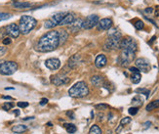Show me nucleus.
Returning <instances> with one entry per match:
<instances>
[{
	"instance_id": "f257e3e1",
	"label": "nucleus",
	"mask_w": 159,
	"mask_h": 134,
	"mask_svg": "<svg viewBox=\"0 0 159 134\" xmlns=\"http://www.w3.org/2000/svg\"><path fill=\"white\" fill-rule=\"evenodd\" d=\"M60 46V38H59V31L52 29L48 31L39 38L35 49L38 52L46 53L56 50Z\"/></svg>"
},
{
	"instance_id": "f03ea898",
	"label": "nucleus",
	"mask_w": 159,
	"mask_h": 134,
	"mask_svg": "<svg viewBox=\"0 0 159 134\" xmlns=\"http://www.w3.org/2000/svg\"><path fill=\"white\" fill-rule=\"evenodd\" d=\"M109 38L104 43V49L107 51L119 49L122 34L116 28H109Z\"/></svg>"
},
{
	"instance_id": "7ed1b4c3",
	"label": "nucleus",
	"mask_w": 159,
	"mask_h": 134,
	"mask_svg": "<svg viewBox=\"0 0 159 134\" xmlns=\"http://www.w3.org/2000/svg\"><path fill=\"white\" fill-rule=\"evenodd\" d=\"M37 21L31 16L24 15L21 16L19 22V28H20L21 33L28 34L30 31L36 26Z\"/></svg>"
},
{
	"instance_id": "20e7f679",
	"label": "nucleus",
	"mask_w": 159,
	"mask_h": 134,
	"mask_svg": "<svg viewBox=\"0 0 159 134\" xmlns=\"http://www.w3.org/2000/svg\"><path fill=\"white\" fill-rule=\"evenodd\" d=\"M68 94L74 98H83L89 94V88L85 81H78L69 88Z\"/></svg>"
},
{
	"instance_id": "39448f33",
	"label": "nucleus",
	"mask_w": 159,
	"mask_h": 134,
	"mask_svg": "<svg viewBox=\"0 0 159 134\" xmlns=\"http://www.w3.org/2000/svg\"><path fill=\"white\" fill-rule=\"evenodd\" d=\"M136 52L129 49H122L119 57H118V64L121 67H128L134 61Z\"/></svg>"
},
{
	"instance_id": "423d86ee",
	"label": "nucleus",
	"mask_w": 159,
	"mask_h": 134,
	"mask_svg": "<svg viewBox=\"0 0 159 134\" xmlns=\"http://www.w3.org/2000/svg\"><path fill=\"white\" fill-rule=\"evenodd\" d=\"M18 71V65L13 61L0 62V74L3 76H12Z\"/></svg>"
},
{
	"instance_id": "0eeeda50",
	"label": "nucleus",
	"mask_w": 159,
	"mask_h": 134,
	"mask_svg": "<svg viewBox=\"0 0 159 134\" xmlns=\"http://www.w3.org/2000/svg\"><path fill=\"white\" fill-rule=\"evenodd\" d=\"M119 48L120 49H129L136 52L138 49V44H137L136 40L132 37H125V38H121Z\"/></svg>"
},
{
	"instance_id": "6e6552de",
	"label": "nucleus",
	"mask_w": 159,
	"mask_h": 134,
	"mask_svg": "<svg viewBox=\"0 0 159 134\" xmlns=\"http://www.w3.org/2000/svg\"><path fill=\"white\" fill-rule=\"evenodd\" d=\"M100 19L99 16L97 15H90L87 16L84 20H83V24H82V28L83 29H91L98 25Z\"/></svg>"
},
{
	"instance_id": "1a4fd4ad",
	"label": "nucleus",
	"mask_w": 159,
	"mask_h": 134,
	"mask_svg": "<svg viewBox=\"0 0 159 134\" xmlns=\"http://www.w3.org/2000/svg\"><path fill=\"white\" fill-rule=\"evenodd\" d=\"M135 65H136V68L139 69L140 72L149 73V72L150 71V64H149V61L147 60V59H144V58L137 59L136 62H135Z\"/></svg>"
},
{
	"instance_id": "9d476101",
	"label": "nucleus",
	"mask_w": 159,
	"mask_h": 134,
	"mask_svg": "<svg viewBox=\"0 0 159 134\" xmlns=\"http://www.w3.org/2000/svg\"><path fill=\"white\" fill-rule=\"evenodd\" d=\"M5 33L10 37H12V38H18L21 31L18 25H16V24H10V25L5 26Z\"/></svg>"
},
{
	"instance_id": "9b49d317",
	"label": "nucleus",
	"mask_w": 159,
	"mask_h": 134,
	"mask_svg": "<svg viewBox=\"0 0 159 134\" xmlns=\"http://www.w3.org/2000/svg\"><path fill=\"white\" fill-rule=\"evenodd\" d=\"M69 79L68 77L66 76H64L63 74H56V76H51V82L56 85V86H61V85H64V84H67L69 82Z\"/></svg>"
},
{
	"instance_id": "f8f14e48",
	"label": "nucleus",
	"mask_w": 159,
	"mask_h": 134,
	"mask_svg": "<svg viewBox=\"0 0 159 134\" xmlns=\"http://www.w3.org/2000/svg\"><path fill=\"white\" fill-rule=\"evenodd\" d=\"M45 66L51 71H56V69H60L61 61L58 58H50L45 61Z\"/></svg>"
},
{
	"instance_id": "ddd939ff",
	"label": "nucleus",
	"mask_w": 159,
	"mask_h": 134,
	"mask_svg": "<svg viewBox=\"0 0 159 134\" xmlns=\"http://www.w3.org/2000/svg\"><path fill=\"white\" fill-rule=\"evenodd\" d=\"M112 20L109 18H104L102 19V20L99 21L98 23V28L99 29H101V31H109V28H112Z\"/></svg>"
},
{
	"instance_id": "4468645a",
	"label": "nucleus",
	"mask_w": 159,
	"mask_h": 134,
	"mask_svg": "<svg viewBox=\"0 0 159 134\" xmlns=\"http://www.w3.org/2000/svg\"><path fill=\"white\" fill-rule=\"evenodd\" d=\"M82 24H83V20L80 18L75 19L74 22L71 24V25L68 26V31L72 33H78L80 29H82Z\"/></svg>"
},
{
	"instance_id": "2eb2a0df",
	"label": "nucleus",
	"mask_w": 159,
	"mask_h": 134,
	"mask_svg": "<svg viewBox=\"0 0 159 134\" xmlns=\"http://www.w3.org/2000/svg\"><path fill=\"white\" fill-rule=\"evenodd\" d=\"M75 17L72 13H66V15L64 16V19L62 20V22L59 24V26H69L74 22Z\"/></svg>"
},
{
	"instance_id": "dca6fc26",
	"label": "nucleus",
	"mask_w": 159,
	"mask_h": 134,
	"mask_svg": "<svg viewBox=\"0 0 159 134\" xmlns=\"http://www.w3.org/2000/svg\"><path fill=\"white\" fill-rule=\"evenodd\" d=\"M106 63H107L106 57L104 54H100V55L97 56V58H96V60H95V66L98 69L104 68V67L106 65Z\"/></svg>"
},
{
	"instance_id": "f3484780",
	"label": "nucleus",
	"mask_w": 159,
	"mask_h": 134,
	"mask_svg": "<svg viewBox=\"0 0 159 134\" xmlns=\"http://www.w3.org/2000/svg\"><path fill=\"white\" fill-rule=\"evenodd\" d=\"M80 63V56L79 55H72L68 60V63H67V66H68L69 69H73L75 68H77V66L79 65Z\"/></svg>"
},
{
	"instance_id": "a211bd4d",
	"label": "nucleus",
	"mask_w": 159,
	"mask_h": 134,
	"mask_svg": "<svg viewBox=\"0 0 159 134\" xmlns=\"http://www.w3.org/2000/svg\"><path fill=\"white\" fill-rule=\"evenodd\" d=\"M66 13L67 12H59V13H56V14H54L50 19L53 21L54 23L56 24V26H59V24L62 22V20L64 19V17L66 15Z\"/></svg>"
},
{
	"instance_id": "6ab92c4d",
	"label": "nucleus",
	"mask_w": 159,
	"mask_h": 134,
	"mask_svg": "<svg viewBox=\"0 0 159 134\" xmlns=\"http://www.w3.org/2000/svg\"><path fill=\"white\" fill-rule=\"evenodd\" d=\"M59 31V38H60V46L61 45H64L66 43V41L68 38V33L66 29H60Z\"/></svg>"
},
{
	"instance_id": "aec40b11",
	"label": "nucleus",
	"mask_w": 159,
	"mask_h": 134,
	"mask_svg": "<svg viewBox=\"0 0 159 134\" xmlns=\"http://www.w3.org/2000/svg\"><path fill=\"white\" fill-rule=\"evenodd\" d=\"M91 82H92V84L94 85V86L99 87V86H101V85L103 84L104 78L102 76H94L92 78H91Z\"/></svg>"
},
{
	"instance_id": "412c9836",
	"label": "nucleus",
	"mask_w": 159,
	"mask_h": 134,
	"mask_svg": "<svg viewBox=\"0 0 159 134\" xmlns=\"http://www.w3.org/2000/svg\"><path fill=\"white\" fill-rule=\"evenodd\" d=\"M13 6L17 9H26V8H29L31 6V3L29 2H14L13 3Z\"/></svg>"
},
{
	"instance_id": "4be33fe9",
	"label": "nucleus",
	"mask_w": 159,
	"mask_h": 134,
	"mask_svg": "<svg viewBox=\"0 0 159 134\" xmlns=\"http://www.w3.org/2000/svg\"><path fill=\"white\" fill-rule=\"evenodd\" d=\"M26 130H28V126H26L24 124H18L12 127V131L14 133H23Z\"/></svg>"
},
{
	"instance_id": "5701e85b",
	"label": "nucleus",
	"mask_w": 159,
	"mask_h": 134,
	"mask_svg": "<svg viewBox=\"0 0 159 134\" xmlns=\"http://www.w3.org/2000/svg\"><path fill=\"white\" fill-rule=\"evenodd\" d=\"M157 108H159V100H155V101L150 102L145 109H147V112H150V111H152V110H155Z\"/></svg>"
},
{
	"instance_id": "b1692460",
	"label": "nucleus",
	"mask_w": 159,
	"mask_h": 134,
	"mask_svg": "<svg viewBox=\"0 0 159 134\" xmlns=\"http://www.w3.org/2000/svg\"><path fill=\"white\" fill-rule=\"evenodd\" d=\"M64 126L66 129L67 132L71 133V134L75 133V131L77 130V128H76V126H75V124H72V123H64Z\"/></svg>"
},
{
	"instance_id": "393cba45",
	"label": "nucleus",
	"mask_w": 159,
	"mask_h": 134,
	"mask_svg": "<svg viewBox=\"0 0 159 134\" xmlns=\"http://www.w3.org/2000/svg\"><path fill=\"white\" fill-rule=\"evenodd\" d=\"M141 74L140 73H132V76H131V80L132 82L135 84H138L140 83V81H141Z\"/></svg>"
},
{
	"instance_id": "a878e982",
	"label": "nucleus",
	"mask_w": 159,
	"mask_h": 134,
	"mask_svg": "<svg viewBox=\"0 0 159 134\" xmlns=\"http://www.w3.org/2000/svg\"><path fill=\"white\" fill-rule=\"evenodd\" d=\"M56 24L53 22L51 19H48V20H46L44 22V28H48V29H52L54 28H56Z\"/></svg>"
},
{
	"instance_id": "bb28decb",
	"label": "nucleus",
	"mask_w": 159,
	"mask_h": 134,
	"mask_svg": "<svg viewBox=\"0 0 159 134\" xmlns=\"http://www.w3.org/2000/svg\"><path fill=\"white\" fill-rule=\"evenodd\" d=\"M89 134H102V129L98 126V125L95 124L90 128Z\"/></svg>"
},
{
	"instance_id": "cd10ccee",
	"label": "nucleus",
	"mask_w": 159,
	"mask_h": 134,
	"mask_svg": "<svg viewBox=\"0 0 159 134\" xmlns=\"http://www.w3.org/2000/svg\"><path fill=\"white\" fill-rule=\"evenodd\" d=\"M134 26H135V28L138 29V31L144 29V22H142V21H141V20L136 21V23L134 24Z\"/></svg>"
},
{
	"instance_id": "c85d7f7f",
	"label": "nucleus",
	"mask_w": 159,
	"mask_h": 134,
	"mask_svg": "<svg viewBox=\"0 0 159 134\" xmlns=\"http://www.w3.org/2000/svg\"><path fill=\"white\" fill-rule=\"evenodd\" d=\"M11 17H12V15L9 14V13H0V22L9 20Z\"/></svg>"
},
{
	"instance_id": "c756f323",
	"label": "nucleus",
	"mask_w": 159,
	"mask_h": 134,
	"mask_svg": "<svg viewBox=\"0 0 159 134\" xmlns=\"http://www.w3.org/2000/svg\"><path fill=\"white\" fill-rule=\"evenodd\" d=\"M136 92L144 94L145 96H147V98H149V89H145V88H139V89L136 90Z\"/></svg>"
},
{
	"instance_id": "7c9ffc66",
	"label": "nucleus",
	"mask_w": 159,
	"mask_h": 134,
	"mask_svg": "<svg viewBox=\"0 0 159 134\" xmlns=\"http://www.w3.org/2000/svg\"><path fill=\"white\" fill-rule=\"evenodd\" d=\"M13 107H14V104L11 103V102H7V103H4L3 104L2 108H3V110H5V111H9V110L12 109Z\"/></svg>"
},
{
	"instance_id": "2f4dec72",
	"label": "nucleus",
	"mask_w": 159,
	"mask_h": 134,
	"mask_svg": "<svg viewBox=\"0 0 159 134\" xmlns=\"http://www.w3.org/2000/svg\"><path fill=\"white\" fill-rule=\"evenodd\" d=\"M129 114L131 115V116H135V115H137V112H139V108L138 107H132V108L129 109Z\"/></svg>"
},
{
	"instance_id": "473e14b6",
	"label": "nucleus",
	"mask_w": 159,
	"mask_h": 134,
	"mask_svg": "<svg viewBox=\"0 0 159 134\" xmlns=\"http://www.w3.org/2000/svg\"><path fill=\"white\" fill-rule=\"evenodd\" d=\"M131 117H124V119H121V122H120V125H126V124H128V123H130L131 122Z\"/></svg>"
},
{
	"instance_id": "72a5a7b5",
	"label": "nucleus",
	"mask_w": 159,
	"mask_h": 134,
	"mask_svg": "<svg viewBox=\"0 0 159 134\" xmlns=\"http://www.w3.org/2000/svg\"><path fill=\"white\" fill-rule=\"evenodd\" d=\"M109 108V106L106 105V104H99V105H96V109H98V110H106Z\"/></svg>"
},
{
	"instance_id": "f704fd0d",
	"label": "nucleus",
	"mask_w": 159,
	"mask_h": 134,
	"mask_svg": "<svg viewBox=\"0 0 159 134\" xmlns=\"http://www.w3.org/2000/svg\"><path fill=\"white\" fill-rule=\"evenodd\" d=\"M17 105L19 108H26L28 106V102H18Z\"/></svg>"
},
{
	"instance_id": "c9c22d12",
	"label": "nucleus",
	"mask_w": 159,
	"mask_h": 134,
	"mask_svg": "<svg viewBox=\"0 0 159 134\" xmlns=\"http://www.w3.org/2000/svg\"><path fill=\"white\" fill-rule=\"evenodd\" d=\"M132 103H133V104H137V103H138L139 106H142V100L139 97H135L133 100H132Z\"/></svg>"
},
{
	"instance_id": "e433bc0d",
	"label": "nucleus",
	"mask_w": 159,
	"mask_h": 134,
	"mask_svg": "<svg viewBox=\"0 0 159 134\" xmlns=\"http://www.w3.org/2000/svg\"><path fill=\"white\" fill-rule=\"evenodd\" d=\"M11 42H12V40H11L10 37H4L3 40H2V43L4 45H9Z\"/></svg>"
},
{
	"instance_id": "4c0bfd02",
	"label": "nucleus",
	"mask_w": 159,
	"mask_h": 134,
	"mask_svg": "<svg viewBox=\"0 0 159 134\" xmlns=\"http://www.w3.org/2000/svg\"><path fill=\"white\" fill-rule=\"evenodd\" d=\"M7 52V48L4 46H0V57H2L3 55H5V53Z\"/></svg>"
},
{
	"instance_id": "58836bf2",
	"label": "nucleus",
	"mask_w": 159,
	"mask_h": 134,
	"mask_svg": "<svg viewBox=\"0 0 159 134\" xmlns=\"http://www.w3.org/2000/svg\"><path fill=\"white\" fill-rule=\"evenodd\" d=\"M66 116L68 117L69 119H75V115H74V112H72V111L66 112Z\"/></svg>"
},
{
	"instance_id": "ea45409f",
	"label": "nucleus",
	"mask_w": 159,
	"mask_h": 134,
	"mask_svg": "<svg viewBox=\"0 0 159 134\" xmlns=\"http://www.w3.org/2000/svg\"><path fill=\"white\" fill-rule=\"evenodd\" d=\"M48 103V99L47 98H43L41 99V101H40V106H45L46 104Z\"/></svg>"
},
{
	"instance_id": "a19ab883",
	"label": "nucleus",
	"mask_w": 159,
	"mask_h": 134,
	"mask_svg": "<svg viewBox=\"0 0 159 134\" xmlns=\"http://www.w3.org/2000/svg\"><path fill=\"white\" fill-rule=\"evenodd\" d=\"M129 71H130L131 73H140L139 69L138 68H134V67H132V68L129 69Z\"/></svg>"
},
{
	"instance_id": "79ce46f5",
	"label": "nucleus",
	"mask_w": 159,
	"mask_h": 134,
	"mask_svg": "<svg viewBox=\"0 0 159 134\" xmlns=\"http://www.w3.org/2000/svg\"><path fill=\"white\" fill-rule=\"evenodd\" d=\"M152 11H153V8H151V7H149V8H147V9L144 10V12L145 13H149V14L152 13Z\"/></svg>"
},
{
	"instance_id": "37998d69",
	"label": "nucleus",
	"mask_w": 159,
	"mask_h": 134,
	"mask_svg": "<svg viewBox=\"0 0 159 134\" xmlns=\"http://www.w3.org/2000/svg\"><path fill=\"white\" fill-rule=\"evenodd\" d=\"M144 125H145V126H144L145 128H147V127H149L150 125H151V122H145Z\"/></svg>"
},
{
	"instance_id": "c03bdc74",
	"label": "nucleus",
	"mask_w": 159,
	"mask_h": 134,
	"mask_svg": "<svg viewBox=\"0 0 159 134\" xmlns=\"http://www.w3.org/2000/svg\"><path fill=\"white\" fill-rule=\"evenodd\" d=\"M2 98L6 99V100H12V97H10V96H2Z\"/></svg>"
},
{
	"instance_id": "a18cd8bd",
	"label": "nucleus",
	"mask_w": 159,
	"mask_h": 134,
	"mask_svg": "<svg viewBox=\"0 0 159 134\" xmlns=\"http://www.w3.org/2000/svg\"><path fill=\"white\" fill-rule=\"evenodd\" d=\"M29 119H34V117H25L24 120H29Z\"/></svg>"
},
{
	"instance_id": "49530a36",
	"label": "nucleus",
	"mask_w": 159,
	"mask_h": 134,
	"mask_svg": "<svg viewBox=\"0 0 159 134\" xmlns=\"http://www.w3.org/2000/svg\"><path fill=\"white\" fill-rule=\"evenodd\" d=\"M14 114L16 115V116H19V115H20V111H19V110H15Z\"/></svg>"
},
{
	"instance_id": "de8ad7c7",
	"label": "nucleus",
	"mask_w": 159,
	"mask_h": 134,
	"mask_svg": "<svg viewBox=\"0 0 159 134\" xmlns=\"http://www.w3.org/2000/svg\"><path fill=\"white\" fill-rule=\"evenodd\" d=\"M155 39H156V36H153L152 38H151V40L149 41V44H151V43H152V41H154Z\"/></svg>"
},
{
	"instance_id": "09e8293b",
	"label": "nucleus",
	"mask_w": 159,
	"mask_h": 134,
	"mask_svg": "<svg viewBox=\"0 0 159 134\" xmlns=\"http://www.w3.org/2000/svg\"><path fill=\"white\" fill-rule=\"evenodd\" d=\"M14 89V87H6L5 88V90H13Z\"/></svg>"
},
{
	"instance_id": "8fccbe9b",
	"label": "nucleus",
	"mask_w": 159,
	"mask_h": 134,
	"mask_svg": "<svg viewBox=\"0 0 159 134\" xmlns=\"http://www.w3.org/2000/svg\"><path fill=\"white\" fill-rule=\"evenodd\" d=\"M47 125H48V126H52L53 124H52V123H51V122H48V123H47Z\"/></svg>"
},
{
	"instance_id": "3c124183",
	"label": "nucleus",
	"mask_w": 159,
	"mask_h": 134,
	"mask_svg": "<svg viewBox=\"0 0 159 134\" xmlns=\"http://www.w3.org/2000/svg\"><path fill=\"white\" fill-rule=\"evenodd\" d=\"M2 36H3V35H2V34H1V33H0V39L2 38Z\"/></svg>"
},
{
	"instance_id": "603ef678",
	"label": "nucleus",
	"mask_w": 159,
	"mask_h": 134,
	"mask_svg": "<svg viewBox=\"0 0 159 134\" xmlns=\"http://www.w3.org/2000/svg\"><path fill=\"white\" fill-rule=\"evenodd\" d=\"M129 1H131V2H133V1H135V0H129Z\"/></svg>"
}]
</instances>
